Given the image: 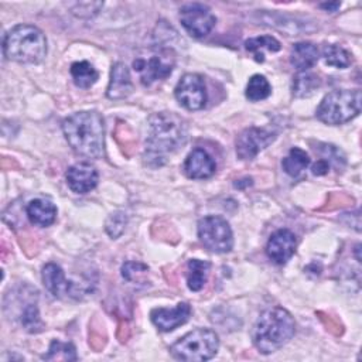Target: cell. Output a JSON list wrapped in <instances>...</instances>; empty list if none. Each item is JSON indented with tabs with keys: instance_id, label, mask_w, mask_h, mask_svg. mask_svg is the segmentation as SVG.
Segmentation results:
<instances>
[{
	"instance_id": "4dcf8cb0",
	"label": "cell",
	"mask_w": 362,
	"mask_h": 362,
	"mask_svg": "<svg viewBox=\"0 0 362 362\" xmlns=\"http://www.w3.org/2000/svg\"><path fill=\"white\" fill-rule=\"evenodd\" d=\"M321 7L325 8V10L335 11V10L339 7V3H338V1H337V3H325V4H321Z\"/></svg>"
},
{
	"instance_id": "7402d4cb",
	"label": "cell",
	"mask_w": 362,
	"mask_h": 362,
	"mask_svg": "<svg viewBox=\"0 0 362 362\" xmlns=\"http://www.w3.org/2000/svg\"><path fill=\"white\" fill-rule=\"evenodd\" d=\"M71 76L78 88L88 89L99 78V72L88 61H78L71 65Z\"/></svg>"
},
{
	"instance_id": "ba28073f",
	"label": "cell",
	"mask_w": 362,
	"mask_h": 362,
	"mask_svg": "<svg viewBox=\"0 0 362 362\" xmlns=\"http://www.w3.org/2000/svg\"><path fill=\"white\" fill-rule=\"evenodd\" d=\"M198 238L201 243L214 253H226L233 246L232 229L226 219L218 215H209L199 219Z\"/></svg>"
},
{
	"instance_id": "2e32d148",
	"label": "cell",
	"mask_w": 362,
	"mask_h": 362,
	"mask_svg": "<svg viewBox=\"0 0 362 362\" xmlns=\"http://www.w3.org/2000/svg\"><path fill=\"white\" fill-rule=\"evenodd\" d=\"M133 90V82L130 72L123 62H116L110 71V81L107 85V98L109 99H124Z\"/></svg>"
},
{
	"instance_id": "f546056e",
	"label": "cell",
	"mask_w": 362,
	"mask_h": 362,
	"mask_svg": "<svg viewBox=\"0 0 362 362\" xmlns=\"http://www.w3.org/2000/svg\"><path fill=\"white\" fill-rule=\"evenodd\" d=\"M328 170H329V164H328L325 160H322V158H320V160L311 167V171H313L314 175H324V174L328 173Z\"/></svg>"
},
{
	"instance_id": "d4e9b609",
	"label": "cell",
	"mask_w": 362,
	"mask_h": 362,
	"mask_svg": "<svg viewBox=\"0 0 362 362\" xmlns=\"http://www.w3.org/2000/svg\"><path fill=\"white\" fill-rule=\"evenodd\" d=\"M272 93V86L263 75H253L246 86V98L252 102L263 100Z\"/></svg>"
},
{
	"instance_id": "cb8c5ba5",
	"label": "cell",
	"mask_w": 362,
	"mask_h": 362,
	"mask_svg": "<svg viewBox=\"0 0 362 362\" xmlns=\"http://www.w3.org/2000/svg\"><path fill=\"white\" fill-rule=\"evenodd\" d=\"M322 58L327 65L335 68H348L352 62V55L337 44L325 45L322 49Z\"/></svg>"
},
{
	"instance_id": "3957f363",
	"label": "cell",
	"mask_w": 362,
	"mask_h": 362,
	"mask_svg": "<svg viewBox=\"0 0 362 362\" xmlns=\"http://www.w3.org/2000/svg\"><path fill=\"white\" fill-rule=\"evenodd\" d=\"M296 324L291 314L281 308L273 307L260 314L253 329L252 339L262 354H272L286 345L294 335Z\"/></svg>"
},
{
	"instance_id": "e0dca14e",
	"label": "cell",
	"mask_w": 362,
	"mask_h": 362,
	"mask_svg": "<svg viewBox=\"0 0 362 362\" xmlns=\"http://www.w3.org/2000/svg\"><path fill=\"white\" fill-rule=\"evenodd\" d=\"M42 283L45 288L54 297H62V294H74V284L64 276L62 269L55 263H48L42 267Z\"/></svg>"
},
{
	"instance_id": "5b68a950",
	"label": "cell",
	"mask_w": 362,
	"mask_h": 362,
	"mask_svg": "<svg viewBox=\"0 0 362 362\" xmlns=\"http://www.w3.org/2000/svg\"><path fill=\"white\" fill-rule=\"evenodd\" d=\"M362 96L359 89L332 90L324 96L317 107V117L322 123L337 126L349 122L361 112Z\"/></svg>"
},
{
	"instance_id": "f1b7e54d",
	"label": "cell",
	"mask_w": 362,
	"mask_h": 362,
	"mask_svg": "<svg viewBox=\"0 0 362 362\" xmlns=\"http://www.w3.org/2000/svg\"><path fill=\"white\" fill-rule=\"evenodd\" d=\"M126 225V218L122 212H117L115 215H110L107 222H106V230L112 238H117Z\"/></svg>"
},
{
	"instance_id": "9c48e42d",
	"label": "cell",
	"mask_w": 362,
	"mask_h": 362,
	"mask_svg": "<svg viewBox=\"0 0 362 362\" xmlns=\"http://www.w3.org/2000/svg\"><path fill=\"white\" fill-rule=\"evenodd\" d=\"M180 23L195 38L205 37L214 28L216 18L211 10L199 3L187 4L180 10Z\"/></svg>"
},
{
	"instance_id": "9a60e30c",
	"label": "cell",
	"mask_w": 362,
	"mask_h": 362,
	"mask_svg": "<svg viewBox=\"0 0 362 362\" xmlns=\"http://www.w3.org/2000/svg\"><path fill=\"white\" fill-rule=\"evenodd\" d=\"M216 164L204 148H194L185 158L184 173L188 178L204 180L214 175Z\"/></svg>"
},
{
	"instance_id": "603a6c76",
	"label": "cell",
	"mask_w": 362,
	"mask_h": 362,
	"mask_svg": "<svg viewBox=\"0 0 362 362\" xmlns=\"http://www.w3.org/2000/svg\"><path fill=\"white\" fill-rule=\"evenodd\" d=\"M310 165V157L308 154L298 148V147H293L288 154L283 158L281 161V167L283 170L291 175V177H297L300 175L307 167Z\"/></svg>"
},
{
	"instance_id": "7a4b0ae2",
	"label": "cell",
	"mask_w": 362,
	"mask_h": 362,
	"mask_svg": "<svg viewBox=\"0 0 362 362\" xmlns=\"http://www.w3.org/2000/svg\"><path fill=\"white\" fill-rule=\"evenodd\" d=\"M62 130L72 150L88 158L103 154L105 126L102 116L95 110L76 112L62 122Z\"/></svg>"
},
{
	"instance_id": "5bb4252c",
	"label": "cell",
	"mask_w": 362,
	"mask_h": 362,
	"mask_svg": "<svg viewBox=\"0 0 362 362\" xmlns=\"http://www.w3.org/2000/svg\"><path fill=\"white\" fill-rule=\"evenodd\" d=\"M66 184L76 194H86L98 184V171L89 163H76L65 174Z\"/></svg>"
},
{
	"instance_id": "7c38bea8",
	"label": "cell",
	"mask_w": 362,
	"mask_h": 362,
	"mask_svg": "<svg viewBox=\"0 0 362 362\" xmlns=\"http://www.w3.org/2000/svg\"><path fill=\"white\" fill-rule=\"evenodd\" d=\"M297 247L296 235L288 229L276 230L267 240L266 253L276 264H284L291 259Z\"/></svg>"
},
{
	"instance_id": "ac0fdd59",
	"label": "cell",
	"mask_w": 362,
	"mask_h": 362,
	"mask_svg": "<svg viewBox=\"0 0 362 362\" xmlns=\"http://www.w3.org/2000/svg\"><path fill=\"white\" fill-rule=\"evenodd\" d=\"M27 216L33 225L49 226L57 218V208L51 201L37 198L27 205Z\"/></svg>"
},
{
	"instance_id": "484cf974",
	"label": "cell",
	"mask_w": 362,
	"mask_h": 362,
	"mask_svg": "<svg viewBox=\"0 0 362 362\" xmlns=\"http://www.w3.org/2000/svg\"><path fill=\"white\" fill-rule=\"evenodd\" d=\"M76 351L71 342H61L54 339L49 345L48 352L42 356L45 361H76Z\"/></svg>"
},
{
	"instance_id": "52a82bcc",
	"label": "cell",
	"mask_w": 362,
	"mask_h": 362,
	"mask_svg": "<svg viewBox=\"0 0 362 362\" xmlns=\"http://www.w3.org/2000/svg\"><path fill=\"white\" fill-rule=\"evenodd\" d=\"M175 65V55L171 49H160L148 57H137L133 61V69L139 74L140 82L150 86L157 81L168 78Z\"/></svg>"
},
{
	"instance_id": "83f0119b",
	"label": "cell",
	"mask_w": 362,
	"mask_h": 362,
	"mask_svg": "<svg viewBox=\"0 0 362 362\" xmlns=\"http://www.w3.org/2000/svg\"><path fill=\"white\" fill-rule=\"evenodd\" d=\"M21 324L28 332H38L42 329V322L35 304H28L21 314Z\"/></svg>"
},
{
	"instance_id": "6da1fadb",
	"label": "cell",
	"mask_w": 362,
	"mask_h": 362,
	"mask_svg": "<svg viewBox=\"0 0 362 362\" xmlns=\"http://www.w3.org/2000/svg\"><path fill=\"white\" fill-rule=\"evenodd\" d=\"M185 139L187 124L180 116L171 112L153 115L148 120V136L144 154L146 161L150 165L164 164L167 156L182 146Z\"/></svg>"
},
{
	"instance_id": "4316f807",
	"label": "cell",
	"mask_w": 362,
	"mask_h": 362,
	"mask_svg": "<svg viewBox=\"0 0 362 362\" xmlns=\"http://www.w3.org/2000/svg\"><path fill=\"white\" fill-rule=\"evenodd\" d=\"M320 86V79L314 74L303 72L296 76L294 85H293V93L298 98L310 96L317 88Z\"/></svg>"
},
{
	"instance_id": "d6986e66",
	"label": "cell",
	"mask_w": 362,
	"mask_h": 362,
	"mask_svg": "<svg viewBox=\"0 0 362 362\" xmlns=\"http://www.w3.org/2000/svg\"><path fill=\"white\" fill-rule=\"evenodd\" d=\"M318 61V48L313 42H297L291 48L290 62L298 72H305Z\"/></svg>"
},
{
	"instance_id": "8992f818",
	"label": "cell",
	"mask_w": 362,
	"mask_h": 362,
	"mask_svg": "<svg viewBox=\"0 0 362 362\" xmlns=\"http://www.w3.org/2000/svg\"><path fill=\"white\" fill-rule=\"evenodd\" d=\"M218 348L219 338L215 331L206 328H197L180 338L175 344H173L170 351L175 359L201 362L215 356Z\"/></svg>"
},
{
	"instance_id": "30bf717a",
	"label": "cell",
	"mask_w": 362,
	"mask_h": 362,
	"mask_svg": "<svg viewBox=\"0 0 362 362\" xmlns=\"http://www.w3.org/2000/svg\"><path fill=\"white\" fill-rule=\"evenodd\" d=\"M174 95L181 106L188 110H199L206 105L204 78L198 74H185L177 83Z\"/></svg>"
},
{
	"instance_id": "8fae6325",
	"label": "cell",
	"mask_w": 362,
	"mask_h": 362,
	"mask_svg": "<svg viewBox=\"0 0 362 362\" xmlns=\"http://www.w3.org/2000/svg\"><path fill=\"white\" fill-rule=\"evenodd\" d=\"M274 139L276 133L270 130L259 127L245 129L236 139V154L240 160H252L263 148L272 144Z\"/></svg>"
},
{
	"instance_id": "ffe728a7",
	"label": "cell",
	"mask_w": 362,
	"mask_h": 362,
	"mask_svg": "<svg viewBox=\"0 0 362 362\" xmlns=\"http://www.w3.org/2000/svg\"><path fill=\"white\" fill-rule=\"evenodd\" d=\"M245 48L247 52H250L255 57L257 62H263L264 52H277L281 48V45L272 35H260V37H253L246 40Z\"/></svg>"
},
{
	"instance_id": "277c9868",
	"label": "cell",
	"mask_w": 362,
	"mask_h": 362,
	"mask_svg": "<svg viewBox=\"0 0 362 362\" xmlns=\"http://www.w3.org/2000/svg\"><path fill=\"white\" fill-rule=\"evenodd\" d=\"M3 52L7 59L20 64H38L47 54L45 35L35 25H16L3 40Z\"/></svg>"
},
{
	"instance_id": "44dd1931",
	"label": "cell",
	"mask_w": 362,
	"mask_h": 362,
	"mask_svg": "<svg viewBox=\"0 0 362 362\" xmlns=\"http://www.w3.org/2000/svg\"><path fill=\"white\" fill-rule=\"evenodd\" d=\"M211 264L209 262L199 260V259H191L187 264V284L189 290L199 291L204 284L206 283L208 274H209Z\"/></svg>"
},
{
	"instance_id": "4fadbf2b",
	"label": "cell",
	"mask_w": 362,
	"mask_h": 362,
	"mask_svg": "<svg viewBox=\"0 0 362 362\" xmlns=\"http://www.w3.org/2000/svg\"><path fill=\"white\" fill-rule=\"evenodd\" d=\"M191 315L188 303H180L174 308H154L150 314L153 324L163 332H170L185 324Z\"/></svg>"
}]
</instances>
